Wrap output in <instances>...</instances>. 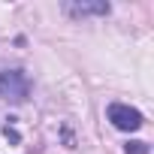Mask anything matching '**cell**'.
<instances>
[{"instance_id":"3","label":"cell","mask_w":154,"mask_h":154,"mask_svg":"<svg viewBox=\"0 0 154 154\" xmlns=\"http://www.w3.org/2000/svg\"><path fill=\"white\" fill-rule=\"evenodd\" d=\"M66 9H69L72 15H91V12L106 15V12H109V3H69Z\"/></svg>"},{"instance_id":"2","label":"cell","mask_w":154,"mask_h":154,"mask_svg":"<svg viewBox=\"0 0 154 154\" xmlns=\"http://www.w3.org/2000/svg\"><path fill=\"white\" fill-rule=\"evenodd\" d=\"M109 121H112V127H118V130H139L142 124H145V118H142V112L139 109H130V106H124V103H112L109 106Z\"/></svg>"},{"instance_id":"4","label":"cell","mask_w":154,"mask_h":154,"mask_svg":"<svg viewBox=\"0 0 154 154\" xmlns=\"http://www.w3.org/2000/svg\"><path fill=\"white\" fill-rule=\"evenodd\" d=\"M127 154H148V142H142V139H133V142H127V148H124Z\"/></svg>"},{"instance_id":"1","label":"cell","mask_w":154,"mask_h":154,"mask_svg":"<svg viewBox=\"0 0 154 154\" xmlns=\"http://www.w3.org/2000/svg\"><path fill=\"white\" fill-rule=\"evenodd\" d=\"M27 91H30V85H27V75L21 69H3V72H0V94H3L6 100L24 103Z\"/></svg>"}]
</instances>
